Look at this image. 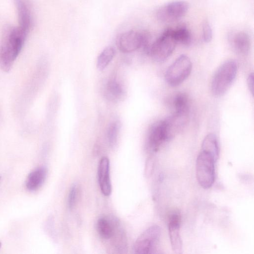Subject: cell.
Listing matches in <instances>:
<instances>
[{"label":"cell","instance_id":"obj_27","mask_svg":"<svg viewBox=\"0 0 254 254\" xmlns=\"http://www.w3.org/2000/svg\"><path fill=\"white\" fill-rule=\"evenodd\" d=\"M0 179H1V177L0 176Z\"/></svg>","mask_w":254,"mask_h":254},{"label":"cell","instance_id":"obj_21","mask_svg":"<svg viewBox=\"0 0 254 254\" xmlns=\"http://www.w3.org/2000/svg\"><path fill=\"white\" fill-rule=\"evenodd\" d=\"M120 130V125L118 122L111 123L107 130V139L109 145L114 147L117 144Z\"/></svg>","mask_w":254,"mask_h":254},{"label":"cell","instance_id":"obj_19","mask_svg":"<svg viewBox=\"0 0 254 254\" xmlns=\"http://www.w3.org/2000/svg\"><path fill=\"white\" fill-rule=\"evenodd\" d=\"M115 54L114 49L112 47L105 48L99 55L97 61V67L100 70H103L111 62Z\"/></svg>","mask_w":254,"mask_h":254},{"label":"cell","instance_id":"obj_25","mask_svg":"<svg viewBox=\"0 0 254 254\" xmlns=\"http://www.w3.org/2000/svg\"><path fill=\"white\" fill-rule=\"evenodd\" d=\"M248 88L252 95L254 94V74L251 73L247 79Z\"/></svg>","mask_w":254,"mask_h":254},{"label":"cell","instance_id":"obj_2","mask_svg":"<svg viewBox=\"0 0 254 254\" xmlns=\"http://www.w3.org/2000/svg\"><path fill=\"white\" fill-rule=\"evenodd\" d=\"M237 68L233 60H227L220 65L211 81V91L214 96H221L227 92L236 77Z\"/></svg>","mask_w":254,"mask_h":254},{"label":"cell","instance_id":"obj_7","mask_svg":"<svg viewBox=\"0 0 254 254\" xmlns=\"http://www.w3.org/2000/svg\"><path fill=\"white\" fill-rule=\"evenodd\" d=\"M189 7V3L186 1H173L160 7L157 11L156 16L162 22H172L184 16Z\"/></svg>","mask_w":254,"mask_h":254},{"label":"cell","instance_id":"obj_22","mask_svg":"<svg viewBox=\"0 0 254 254\" xmlns=\"http://www.w3.org/2000/svg\"><path fill=\"white\" fill-rule=\"evenodd\" d=\"M77 196V188L75 184L70 188L67 198V205L69 209L72 210L75 206Z\"/></svg>","mask_w":254,"mask_h":254},{"label":"cell","instance_id":"obj_26","mask_svg":"<svg viewBox=\"0 0 254 254\" xmlns=\"http://www.w3.org/2000/svg\"><path fill=\"white\" fill-rule=\"evenodd\" d=\"M1 246V243L0 242V248Z\"/></svg>","mask_w":254,"mask_h":254},{"label":"cell","instance_id":"obj_20","mask_svg":"<svg viewBox=\"0 0 254 254\" xmlns=\"http://www.w3.org/2000/svg\"><path fill=\"white\" fill-rule=\"evenodd\" d=\"M173 105L175 112L189 113V99L186 93H179L177 94L174 98Z\"/></svg>","mask_w":254,"mask_h":254},{"label":"cell","instance_id":"obj_1","mask_svg":"<svg viewBox=\"0 0 254 254\" xmlns=\"http://www.w3.org/2000/svg\"><path fill=\"white\" fill-rule=\"evenodd\" d=\"M27 34L18 26L5 28L0 46V67L3 71L8 72L12 68Z\"/></svg>","mask_w":254,"mask_h":254},{"label":"cell","instance_id":"obj_8","mask_svg":"<svg viewBox=\"0 0 254 254\" xmlns=\"http://www.w3.org/2000/svg\"><path fill=\"white\" fill-rule=\"evenodd\" d=\"M147 33L129 31L121 34L117 40L120 50L125 53L134 52L142 48L145 42Z\"/></svg>","mask_w":254,"mask_h":254},{"label":"cell","instance_id":"obj_5","mask_svg":"<svg viewBox=\"0 0 254 254\" xmlns=\"http://www.w3.org/2000/svg\"><path fill=\"white\" fill-rule=\"evenodd\" d=\"M177 44L172 35L171 28H168L149 46L147 53L154 61L162 62L172 54Z\"/></svg>","mask_w":254,"mask_h":254},{"label":"cell","instance_id":"obj_17","mask_svg":"<svg viewBox=\"0 0 254 254\" xmlns=\"http://www.w3.org/2000/svg\"><path fill=\"white\" fill-rule=\"evenodd\" d=\"M105 95L107 99L117 102L124 95V90L121 85L116 80L109 81L105 88Z\"/></svg>","mask_w":254,"mask_h":254},{"label":"cell","instance_id":"obj_15","mask_svg":"<svg viewBox=\"0 0 254 254\" xmlns=\"http://www.w3.org/2000/svg\"><path fill=\"white\" fill-rule=\"evenodd\" d=\"M47 173V168L44 166L38 167L31 172L26 181L25 186L27 189L30 191L38 190L45 182Z\"/></svg>","mask_w":254,"mask_h":254},{"label":"cell","instance_id":"obj_10","mask_svg":"<svg viewBox=\"0 0 254 254\" xmlns=\"http://www.w3.org/2000/svg\"><path fill=\"white\" fill-rule=\"evenodd\" d=\"M14 3L18 17V26L28 34L33 25L31 3L29 0H14Z\"/></svg>","mask_w":254,"mask_h":254},{"label":"cell","instance_id":"obj_23","mask_svg":"<svg viewBox=\"0 0 254 254\" xmlns=\"http://www.w3.org/2000/svg\"><path fill=\"white\" fill-rule=\"evenodd\" d=\"M212 30L207 20L204 21L202 24V37L203 41L208 43L212 38Z\"/></svg>","mask_w":254,"mask_h":254},{"label":"cell","instance_id":"obj_3","mask_svg":"<svg viewBox=\"0 0 254 254\" xmlns=\"http://www.w3.org/2000/svg\"><path fill=\"white\" fill-rule=\"evenodd\" d=\"M216 160L211 155L200 151L195 164L196 177L198 183L204 189L211 188L215 181Z\"/></svg>","mask_w":254,"mask_h":254},{"label":"cell","instance_id":"obj_11","mask_svg":"<svg viewBox=\"0 0 254 254\" xmlns=\"http://www.w3.org/2000/svg\"><path fill=\"white\" fill-rule=\"evenodd\" d=\"M181 218L179 212L173 213L169 221L168 229L170 243L173 251L177 254L182 253L183 244L180 233Z\"/></svg>","mask_w":254,"mask_h":254},{"label":"cell","instance_id":"obj_16","mask_svg":"<svg viewBox=\"0 0 254 254\" xmlns=\"http://www.w3.org/2000/svg\"><path fill=\"white\" fill-rule=\"evenodd\" d=\"M211 155L217 160L219 155V145L217 137L214 133L208 134L203 139L201 150Z\"/></svg>","mask_w":254,"mask_h":254},{"label":"cell","instance_id":"obj_14","mask_svg":"<svg viewBox=\"0 0 254 254\" xmlns=\"http://www.w3.org/2000/svg\"><path fill=\"white\" fill-rule=\"evenodd\" d=\"M230 45L235 53L241 56L247 55L251 47L249 35L241 31L233 35L230 39Z\"/></svg>","mask_w":254,"mask_h":254},{"label":"cell","instance_id":"obj_9","mask_svg":"<svg viewBox=\"0 0 254 254\" xmlns=\"http://www.w3.org/2000/svg\"><path fill=\"white\" fill-rule=\"evenodd\" d=\"M189 120V113L175 112L162 121L168 141L172 139L185 127Z\"/></svg>","mask_w":254,"mask_h":254},{"label":"cell","instance_id":"obj_12","mask_svg":"<svg viewBox=\"0 0 254 254\" xmlns=\"http://www.w3.org/2000/svg\"><path fill=\"white\" fill-rule=\"evenodd\" d=\"M168 141L163 129L162 121L153 124L149 129L146 146L151 152H156L162 145Z\"/></svg>","mask_w":254,"mask_h":254},{"label":"cell","instance_id":"obj_6","mask_svg":"<svg viewBox=\"0 0 254 254\" xmlns=\"http://www.w3.org/2000/svg\"><path fill=\"white\" fill-rule=\"evenodd\" d=\"M161 236V229L157 225L150 226L137 238L133 246L135 254L155 253Z\"/></svg>","mask_w":254,"mask_h":254},{"label":"cell","instance_id":"obj_13","mask_svg":"<svg viewBox=\"0 0 254 254\" xmlns=\"http://www.w3.org/2000/svg\"><path fill=\"white\" fill-rule=\"evenodd\" d=\"M97 176L98 184L102 194L108 196L111 195L112 187L110 176V161L108 157H102L99 162Z\"/></svg>","mask_w":254,"mask_h":254},{"label":"cell","instance_id":"obj_24","mask_svg":"<svg viewBox=\"0 0 254 254\" xmlns=\"http://www.w3.org/2000/svg\"><path fill=\"white\" fill-rule=\"evenodd\" d=\"M153 169V161L152 158H149L147 159L146 162L145 169V175L146 176H150Z\"/></svg>","mask_w":254,"mask_h":254},{"label":"cell","instance_id":"obj_18","mask_svg":"<svg viewBox=\"0 0 254 254\" xmlns=\"http://www.w3.org/2000/svg\"><path fill=\"white\" fill-rule=\"evenodd\" d=\"M171 33L177 42L187 46L190 44L191 40L190 32L186 26H180L175 29L171 28Z\"/></svg>","mask_w":254,"mask_h":254},{"label":"cell","instance_id":"obj_4","mask_svg":"<svg viewBox=\"0 0 254 254\" xmlns=\"http://www.w3.org/2000/svg\"><path fill=\"white\" fill-rule=\"evenodd\" d=\"M192 69V63L185 55L179 56L168 68L165 79L168 85L176 87L183 83L190 75Z\"/></svg>","mask_w":254,"mask_h":254}]
</instances>
